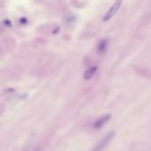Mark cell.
<instances>
[{
	"mask_svg": "<svg viewBox=\"0 0 151 151\" xmlns=\"http://www.w3.org/2000/svg\"><path fill=\"white\" fill-rule=\"evenodd\" d=\"M33 151H38L37 149H35V150H33Z\"/></svg>",
	"mask_w": 151,
	"mask_h": 151,
	"instance_id": "8992f818",
	"label": "cell"
},
{
	"mask_svg": "<svg viewBox=\"0 0 151 151\" xmlns=\"http://www.w3.org/2000/svg\"><path fill=\"white\" fill-rule=\"evenodd\" d=\"M114 134H115L114 132H111L108 134H106L99 142H97L95 144V146L94 147L92 151H102L109 144V142L111 140V139L114 137Z\"/></svg>",
	"mask_w": 151,
	"mask_h": 151,
	"instance_id": "7a4b0ae2",
	"label": "cell"
},
{
	"mask_svg": "<svg viewBox=\"0 0 151 151\" xmlns=\"http://www.w3.org/2000/svg\"><path fill=\"white\" fill-rule=\"evenodd\" d=\"M96 70H97V66H93L89 67V68L84 73V75H83L84 79H85V80H90V79L95 75Z\"/></svg>",
	"mask_w": 151,
	"mask_h": 151,
	"instance_id": "277c9868",
	"label": "cell"
},
{
	"mask_svg": "<svg viewBox=\"0 0 151 151\" xmlns=\"http://www.w3.org/2000/svg\"><path fill=\"white\" fill-rule=\"evenodd\" d=\"M123 3V0H116V1L112 4V6L110 7V9L104 13V17H103V20L104 21H108L110 20L120 9L121 6Z\"/></svg>",
	"mask_w": 151,
	"mask_h": 151,
	"instance_id": "6da1fadb",
	"label": "cell"
},
{
	"mask_svg": "<svg viewBox=\"0 0 151 151\" xmlns=\"http://www.w3.org/2000/svg\"><path fill=\"white\" fill-rule=\"evenodd\" d=\"M110 119H111V115H110V114H107V115H104V116H103V117H101L99 119H97V120L94 123L93 127H94L95 129H99V128H101V127H103Z\"/></svg>",
	"mask_w": 151,
	"mask_h": 151,
	"instance_id": "3957f363",
	"label": "cell"
},
{
	"mask_svg": "<svg viewBox=\"0 0 151 151\" xmlns=\"http://www.w3.org/2000/svg\"><path fill=\"white\" fill-rule=\"evenodd\" d=\"M107 41L106 40H103L101 41L99 43H98V52H104L106 50V48H107Z\"/></svg>",
	"mask_w": 151,
	"mask_h": 151,
	"instance_id": "5b68a950",
	"label": "cell"
}]
</instances>
